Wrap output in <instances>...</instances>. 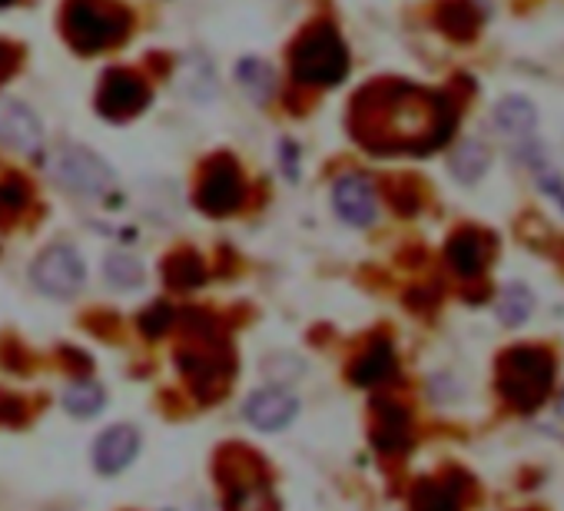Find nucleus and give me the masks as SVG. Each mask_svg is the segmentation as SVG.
Returning a JSON list of instances; mask_svg holds the SVG:
<instances>
[{
	"label": "nucleus",
	"mask_w": 564,
	"mask_h": 511,
	"mask_svg": "<svg viewBox=\"0 0 564 511\" xmlns=\"http://www.w3.org/2000/svg\"><path fill=\"white\" fill-rule=\"evenodd\" d=\"M137 452H140V432L133 425H113L97 438L94 461L104 475H117L137 458Z\"/></svg>",
	"instance_id": "nucleus-13"
},
{
	"label": "nucleus",
	"mask_w": 564,
	"mask_h": 511,
	"mask_svg": "<svg viewBox=\"0 0 564 511\" xmlns=\"http://www.w3.org/2000/svg\"><path fill=\"white\" fill-rule=\"evenodd\" d=\"M488 163H491V156H488V150H485L478 140H468V143H462V146L452 153V173H455L462 183L481 180V173L488 170Z\"/></svg>",
	"instance_id": "nucleus-23"
},
{
	"label": "nucleus",
	"mask_w": 564,
	"mask_h": 511,
	"mask_svg": "<svg viewBox=\"0 0 564 511\" xmlns=\"http://www.w3.org/2000/svg\"><path fill=\"white\" fill-rule=\"evenodd\" d=\"M415 511H462V488L455 478H425L412 488Z\"/></svg>",
	"instance_id": "nucleus-17"
},
{
	"label": "nucleus",
	"mask_w": 564,
	"mask_h": 511,
	"mask_svg": "<svg viewBox=\"0 0 564 511\" xmlns=\"http://www.w3.org/2000/svg\"><path fill=\"white\" fill-rule=\"evenodd\" d=\"M21 67V47H14L11 41H0V84L11 80Z\"/></svg>",
	"instance_id": "nucleus-29"
},
{
	"label": "nucleus",
	"mask_w": 564,
	"mask_h": 511,
	"mask_svg": "<svg viewBox=\"0 0 564 511\" xmlns=\"http://www.w3.org/2000/svg\"><path fill=\"white\" fill-rule=\"evenodd\" d=\"M333 206H336L339 219H346L349 226H372L376 213H379V199H376L372 180L362 176V173L339 176L336 186H333Z\"/></svg>",
	"instance_id": "nucleus-9"
},
{
	"label": "nucleus",
	"mask_w": 564,
	"mask_h": 511,
	"mask_svg": "<svg viewBox=\"0 0 564 511\" xmlns=\"http://www.w3.org/2000/svg\"><path fill=\"white\" fill-rule=\"evenodd\" d=\"M372 442L386 455H399L412 445V418L395 402H376V422H372Z\"/></svg>",
	"instance_id": "nucleus-14"
},
{
	"label": "nucleus",
	"mask_w": 564,
	"mask_h": 511,
	"mask_svg": "<svg viewBox=\"0 0 564 511\" xmlns=\"http://www.w3.org/2000/svg\"><path fill=\"white\" fill-rule=\"evenodd\" d=\"M236 77H239V84L246 87V94H249L252 100H259V104H265V100L272 97V90H275V74H272V67L262 64V61H256V57L242 61V64L236 67Z\"/></svg>",
	"instance_id": "nucleus-22"
},
{
	"label": "nucleus",
	"mask_w": 564,
	"mask_h": 511,
	"mask_svg": "<svg viewBox=\"0 0 564 511\" xmlns=\"http://www.w3.org/2000/svg\"><path fill=\"white\" fill-rule=\"evenodd\" d=\"M24 203H28V186L21 180H4V183H0V206L21 209Z\"/></svg>",
	"instance_id": "nucleus-28"
},
{
	"label": "nucleus",
	"mask_w": 564,
	"mask_h": 511,
	"mask_svg": "<svg viewBox=\"0 0 564 511\" xmlns=\"http://www.w3.org/2000/svg\"><path fill=\"white\" fill-rule=\"evenodd\" d=\"M104 276L113 290H137L143 283V267L130 252H110L104 263Z\"/></svg>",
	"instance_id": "nucleus-24"
},
{
	"label": "nucleus",
	"mask_w": 564,
	"mask_h": 511,
	"mask_svg": "<svg viewBox=\"0 0 564 511\" xmlns=\"http://www.w3.org/2000/svg\"><path fill=\"white\" fill-rule=\"evenodd\" d=\"M557 412L564 415V395H561V402H557Z\"/></svg>",
	"instance_id": "nucleus-32"
},
{
	"label": "nucleus",
	"mask_w": 564,
	"mask_h": 511,
	"mask_svg": "<svg viewBox=\"0 0 564 511\" xmlns=\"http://www.w3.org/2000/svg\"><path fill=\"white\" fill-rule=\"evenodd\" d=\"M226 511H275L269 481L262 475H252V478H242V481H229Z\"/></svg>",
	"instance_id": "nucleus-19"
},
{
	"label": "nucleus",
	"mask_w": 564,
	"mask_h": 511,
	"mask_svg": "<svg viewBox=\"0 0 564 511\" xmlns=\"http://www.w3.org/2000/svg\"><path fill=\"white\" fill-rule=\"evenodd\" d=\"M61 24L77 54H100L130 34L133 14L117 0H67Z\"/></svg>",
	"instance_id": "nucleus-2"
},
{
	"label": "nucleus",
	"mask_w": 564,
	"mask_h": 511,
	"mask_svg": "<svg viewBox=\"0 0 564 511\" xmlns=\"http://www.w3.org/2000/svg\"><path fill=\"white\" fill-rule=\"evenodd\" d=\"M54 176L77 196H100L113 186V170L87 146H61L54 156Z\"/></svg>",
	"instance_id": "nucleus-5"
},
{
	"label": "nucleus",
	"mask_w": 564,
	"mask_h": 511,
	"mask_svg": "<svg viewBox=\"0 0 564 511\" xmlns=\"http://www.w3.org/2000/svg\"><path fill=\"white\" fill-rule=\"evenodd\" d=\"M163 276H166V283L173 290H193V286H199L206 280V270H203V260L196 252L180 249L163 263Z\"/></svg>",
	"instance_id": "nucleus-20"
},
{
	"label": "nucleus",
	"mask_w": 564,
	"mask_h": 511,
	"mask_svg": "<svg viewBox=\"0 0 564 511\" xmlns=\"http://www.w3.org/2000/svg\"><path fill=\"white\" fill-rule=\"evenodd\" d=\"M435 24L452 41H475V34L481 31V14L471 0H442L435 11Z\"/></svg>",
	"instance_id": "nucleus-15"
},
{
	"label": "nucleus",
	"mask_w": 564,
	"mask_h": 511,
	"mask_svg": "<svg viewBox=\"0 0 564 511\" xmlns=\"http://www.w3.org/2000/svg\"><path fill=\"white\" fill-rule=\"evenodd\" d=\"M170 323H173V306H166V303H153V306L140 316V329H143L150 339H160V336L170 329Z\"/></svg>",
	"instance_id": "nucleus-27"
},
{
	"label": "nucleus",
	"mask_w": 564,
	"mask_h": 511,
	"mask_svg": "<svg viewBox=\"0 0 564 511\" xmlns=\"http://www.w3.org/2000/svg\"><path fill=\"white\" fill-rule=\"evenodd\" d=\"M262 372H265L272 382L286 385V382H293L296 376H303V372H306V366H303L296 356H272V359L262 366Z\"/></svg>",
	"instance_id": "nucleus-26"
},
{
	"label": "nucleus",
	"mask_w": 564,
	"mask_h": 511,
	"mask_svg": "<svg viewBox=\"0 0 564 511\" xmlns=\"http://www.w3.org/2000/svg\"><path fill=\"white\" fill-rule=\"evenodd\" d=\"M395 372V352L389 339H376L356 362H352V382L356 385H379Z\"/></svg>",
	"instance_id": "nucleus-18"
},
{
	"label": "nucleus",
	"mask_w": 564,
	"mask_h": 511,
	"mask_svg": "<svg viewBox=\"0 0 564 511\" xmlns=\"http://www.w3.org/2000/svg\"><path fill=\"white\" fill-rule=\"evenodd\" d=\"M150 104V87L133 70H110L97 94V110L110 120H130Z\"/></svg>",
	"instance_id": "nucleus-8"
},
{
	"label": "nucleus",
	"mask_w": 564,
	"mask_h": 511,
	"mask_svg": "<svg viewBox=\"0 0 564 511\" xmlns=\"http://www.w3.org/2000/svg\"><path fill=\"white\" fill-rule=\"evenodd\" d=\"M290 70L293 80L303 87H336L349 74V51L346 41L333 24H316L310 28L290 54Z\"/></svg>",
	"instance_id": "nucleus-4"
},
{
	"label": "nucleus",
	"mask_w": 564,
	"mask_h": 511,
	"mask_svg": "<svg viewBox=\"0 0 564 511\" xmlns=\"http://www.w3.org/2000/svg\"><path fill=\"white\" fill-rule=\"evenodd\" d=\"M242 173L236 160L216 156L206 163L199 186H196V206L209 216H229L242 206Z\"/></svg>",
	"instance_id": "nucleus-7"
},
{
	"label": "nucleus",
	"mask_w": 564,
	"mask_h": 511,
	"mask_svg": "<svg viewBox=\"0 0 564 511\" xmlns=\"http://www.w3.org/2000/svg\"><path fill=\"white\" fill-rule=\"evenodd\" d=\"M554 382V359L541 346H514L498 362V392L518 412L544 405Z\"/></svg>",
	"instance_id": "nucleus-3"
},
{
	"label": "nucleus",
	"mask_w": 564,
	"mask_h": 511,
	"mask_svg": "<svg viewBox=\"0 0 564 511\" xmlns=\"http://www.w3.org/2000/svg\"><path fill=\"white\" fill-rule=\"evenodd\" d=\"M104 402H107L104 389H100L97 382H90V379L74 382V385L67 389V395H64L67 412H70V415H77V418H94V415L104 409Z\"/></svg>",
	"instance_id": "nucleus-25"
},
{
	"label": "nucleus",
	"mask_w": 564,
	"mask_h": 511,
	"mask_svg": "<svg viewBox=\"0 0 564 511\" xmlns=\"http://www.w3.org/2000/svg\"><path fill=\"white\" fill-rule=\"evenodd\" d=\"M488 252H491V242H488L485 232H478V229H458L448 239V246H445V260H448V267L462 280H475L488 267Z\"/></svg>",
	"instance_id": "nucleus-12"
},
{
	"label": "nucleus",
	"mask_w": 564,
	"mask_h": 511,
	"mask_svg": "<svg viewBox=\"0 0 564 511\" xmlns=\"http://www.w3.org/2000/svg\"><path fill=\"white\" fill-rule=\"evenodd\" d=\"M538 183H541V189H544L547 196H554V199L561 203V209H564V180H561L557 173H551V170H541V173H538Z\"/></svg>",
	"instance_id": "nucleus-30"
},
{
	"label": "nucleus",
	"mask_w": 564,
	"mask_h": 511,
	"mask_svg": "<svg viewBox=\"0 0 564 511\" xmlns=\"http://www.w3.org/2000/svg\"><path fill=\"white\" fill-rule=\"evenodd\" d=\"M491 123L498 127V133L524 140V137H531L534 127H538V110H534V104H531L528 97H505V100L495 107Z\"/></svg>",
	"instance_id": "nucleus-16"
},
{
	"label": "nucleus",
	"mask_w": 564,
	"mask_h": 511,
	"mask_svg": "<svg viewBox=\"0 0 564 511\" xmlns=\"http://www.w3.org/2000/svg\"><path fill=\"white\" fill-rule=\"evenodd\" d=\"M84 260L70 249V246H51L44 249L34 267H31V280L44 296L54 300H70L80 286H84Z\"/></svg>",
	"instance_id": "nucleus-6"
},
{
	"label": "nucleus",
	"mask_w": 564,
	"mask_h": 511,
	"mask_svg": "<svg viewBox=\"0 0 564 511\" xmlns=\"http://www.w3.org/2000/svg\"><path fill=\"white\" fill-rule=\"evenodd\" d=\"M44 130L41 120L31 107H24L21 100H8L0 97V143H8L21 153H34L41 150Z\"/></svg>",
	"instance_id": "nucleus-11"
},
{
	"label": "nucleus",
	"mask_w": 564,
	"mask_h": 511,
	"mask_svg": "<svg viewBox=\"0 0 564 511\" xmlns=\"http://www.w3.org/2000/svg\"><path fill=\"white\" fill-rule=\"evenodd\" d=\"M495 313H498V319H501L505 326H521V323H528L531 313H534V296H531V290L521 286V283H511L508 290H501V296H498V303H495Z\"/></svg>",
	"instance_id": "nucleus-21"
},
{
	"label": "nucleus",
	"mask_w": 564,
	"mask_h": 511,
	"mask_svg": "<svg viewBox=\"0 0 564 511\" xmlns=\"http://www.w3.org/2000/svg\"><path fill=\"white\" fill-rule=\"evenodd\" d=\"M300 412V402L296 395H290L286 389H259L246 399V422L259 432H279L286 428Z\"/></svg>",
	"instance_id": "nucleus-10"
},
{
	"label": "nucleus",
	"mask_w": 564,
	"mask_h": 511,
	"mask_svg": "<svg viewBox=\"0 0 564 511\" xmlns=\"http://www.w3.org/2000/svg\"><path fill=\"white\" fill-rule=\"evenodd\" d=\"M349 127L372 153H429L448 143L455 107L445 94L402 80H379L352 100Z\"/></svg>",
	"instance_id": "nucleus-1"
},
{
	"label": "nucleus",
	"mask_w": 564,
	"mask_h": 511,
	"mask_svg": "<svg viewBox=\"0 0 564 511\" xmlns=\"http://www.w3.org/2000/svg\"><path fill=\"white\" fill-rule=\"evenodd\" d=\"M14 4V0H0V8H11Z\"/></svg>",
	"instance_id": "nucleus-31"
}]
</instances>
